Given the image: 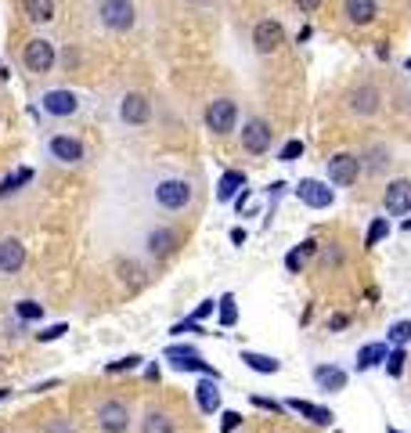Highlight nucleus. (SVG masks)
<instances>
[{
	"mask_svg": "<svg viewBox=\"0 0 411 433\" xmlns=\"http://www.w3.org/2000/svg\"><path fill=\"white\" fill-rule=\"evenodd\" d=\"M192 199H195V188H192V181H184V177H159V181L152 184V202H155L159 209H166V213L188 209Z\"/></svg>",
	"mask_w": 411,
	"mask_h": 433,
	"instance_id": "obj_1",
	"label": "nucleus"
},
{
	"mask_svg": "<svg viewBox=\"0 0 411 433\" xmlns=\"http://www.w3.org/2000/svg\"><path fill=\"white\" fill-rule=\"evenodd\" d=\"M98 19L108 33H130L137 26V8H134V0H101Z\"/></svg>",
	"mask_w": 411,
	"mask_h": 433,
	"instance_id": "obj_2",
	"label": "nucleus"
},
{
	"mask_svg": "<svg viewBox=\"0 0 411 433\" xmlns=\"http://www.w3.org/2000/svg\"><path fill=\"white\" fill-rule=\"evenodd\" d=\"M202 120H206V130H209V134L227 137V134H234V127H239V105H234L231 98H213V101L206 105Z\"/></svg>",
	"mask_w": 411,
	"mask_h": 433,
	"instance_id": "obj_3",
	"label": "nucleus"
},
{
	"mask_svg": "<svg viewBox=\"0 0 411 433\" xmlns=\"http://www.w3.org/2000/svg\"><path fill=\"white\" fill-rule=\"evenodd\" d=\"M94 419H98V429H101V433H127V429H130L134 412H130V405H127V401L108 397V401H101V405H98Z\"/></svg>",
	"mask_w": 411,
	"mask_h": 433,
	"instance_id": "obj_4",
	"label": "nucleus"
},
{
	"mask_svg": "<svg viewBox=\"0 0 411 433\" xmlns=\"http://www.w3.org/2000/svg\"><path fill=\"white\" fill-rule=\"evenodd\" d=\"M22 62H26V69H29V73L47 76V73H54L58 51H54V43H51L47 36H33V40L26 43V51H22Z\"/></svg>",
	"mask_w": 411,
	"mask_h": 433,
	"instance_id": "obj_5",
	"label": "nucleus"
},
{
	"mask_svg": "<svg viewBox=\"0 0 411 433\" xmlns=\"http://www.w3.org/2000/svg\"><path fill=\"white\" fill-rule=\"evenodd\" d=\"M361 177V159L354 152H335L328 159V184L332 188H354Z\"/></svg>",
	"mask_w": 411,
	"mask_h": 433,
	"instance_id": "obj_6",
	"label": "nucleus"
},
{
	"mask_svg": "<svg viewBox=\"0 0 411 433\" xmlns=\"http://www.w3.org/2000/svg\"><path fill=\"white\" fill-rule=\"evenodd\" d=\"M166 361H170L173 368H177V372H202V375L220 379V372H217V368H213V365H209V361L195 350V347H181V343H177V347H170V350H166Z\"/></svg>",
	"mask_w": 411,
	"mask_h": 433,
	"instance_id": "obj_7",
	"label": "nucleus"
},
{
	"mask_svg": "<svg viewBox=\"0 0 411 433\" xmlns=\"http://www.w3.org/2000/svg\"><path fill=\"white\" fill-rule=\"evenodd\" d=\"M271 141H274V130H271V123H267L264 116L246 120V127H242V152L264 155V152L271 148Z\"/></svg>",
	"mask_w": 411,
	"mask_h": 433,
	"instance_id": "obj_8",
	"label": "nucleus"
},
{
	"mask_svg": "<svg viewBox=\"0 0 411 433\" xmlns=\"http://www.w3.org/2000/svg\"><path fill=\"white\" fill-rule=\"evenodd\" d=\"M40 108H43L47 116H54V120H66V116H76L80 113V98H76V90L58 87V90H47L40 98Z\"/></svg>",
	"mask_w": 411,
	"mask_h": 433,
	"instance_id": "obj_9",
	"label": "nucleus"
},
{
	"mask_svg": "<svg viewBox=\"0 0 411 433\" xmlns=\"http://www.w3.org/2000/svg\"><path fill=\"white\" fill-rule=\"evenodd\" d=\"M120 120L127 127H145L152 120V101L141 94V90H127L120 98Z\"/></svg>",
	"mask_w": 411,
	"mask_h": 433,
	"instance_id": "obj_10",
	"label": "nucleus"
},
{
	"mask_svg": "<svg viewBox=\"0 0 411 433\" xmlns=\"http://www.w3.org/2000/svg\"><path fill=\"white\" fill-rule=\"evenodd\" d=\"M383 209L390 216H407L411 213V177H397L383 192Z\"/></svg>",
	"mask_w": 411,
	"mask_h": 433,
	"instance_id": "obj_11",
	"label": "nucleus"
},
{
	"mask_svg": "<svg viewBox=\"0 0 411 433\" xmlns=\"http://www.w3.org/2000/svg\"><path fill=\"white\" fill-rule=\"evenodd\" d=\"M296 199L303 202V206H311V209H328L332 202H335V188L328 184V181H300L296 184Z\"/></svg>",
	"mask_w": 411,
	"mask_h": 433,
	"instance_id": "obj_12",
	"label": "nucleus"
},
{
	"mask_svg": "<svg viewBox=\"0 0 411 433\" xmlns=\"http://www.w3.org/2000/svg\"><path fill=\"white\" fill-rule=\"evenodd\" d=\"M281 43H285V29H281L278 19L256 22V29H253V47H256V54H274Z\"/></svg>",
	"mask_w": 411,
	"mask_h": 433,
	"instance_id": "obj_13",
	"label": "nucleus"
},
{
	"mask_svg": "<svg viewBox=\"0 0 411 433\" xmlns=\"http://www.w3.org/2000/svg\"><path fill=\"white\" fill-rule=\"evenodd\" d=\"M379 105H383V94H379L372 83H361V87L350 90V113H354V116L372 120V116L379 113Z\"/></svg>",
	"mask_w": 411,
	"mask_h": 433,
	"instance_id": "obj_14",
	"label": "nucleus"
},
{
	"mask_svg": "<svg viewBox=\"0 0 411 433\" xmlns=\"http://www.w3.org/2000/svg\"><path fill=\"white\" fill-rule=\"evenodd\" d=\"M22 267H26V246H22V239H15V235L0 239V275H19Z\"/></svg>",
	"mask_w": 411,
	"mask_h": 433,
	"instance_id": "obj_15",
	"label": "nucleus"
},
{
	"mask_svg": "<svg viewBox=\"0 0 411 433\" xmlns=\"http://www.w3.org/2000/svg\"><path fill=\"white\" fill-rule=\"evenodd\" d=\"M192 394H195V405H199L202 415H217V412H220V379L202 375Z\"/></svg>",
	"mask_w": 411,
	"mask_h": 433,
	"instance_id": "obj_16",
	"label": "nucleus"
},
{
	"mask_svg": "<svg viewBox=\"0 0 411 433\" xmlns=\"http://www.w3.org/2000/svg\"><path fill=\"white\" fill-rule=\"evenodd\" d=\"M51 155H54L58 162H66V167H73V162L83 159V141L73 137V134H54V137H51Z\"/></svg>",
	"mask_w": 411,
	"mask_h": 433,
	"instance_id": "obj_17",
	"label": "nucleus"
},
{
	"mask_svg": "<svg viewBox=\"0 0 411 433\" xmlns=\"http://www.w3.org/2000/svg\"><path fill=\"white\" fill-rule=\"evenodd\" d=\"M343 15L350 26H372L379 19V4L375 0H343Z\"/></svg>",
	"mask_w": 411,
	"mask_h": 433,
	"instance_id": "obj_18",
	"label": "nucleus"
},
{
	"mask_svg": "<svg viewBox=\"0 0 411 433\" xmlns=\"http://www.w3.org/2000/svg\"><path fill=\"white\" fill-rule=\"evenodd\" d=\"M314 383H318V390H325V394H339V390H346L350 375H346L339 365H318V368H314Z\"/></svg>",
	"mask_w": 411,
	"mask_h": 433,
	"instance_id": "obj_19",
	"label": "nucleus"
},
{
	"mask_svg": "<svg viewBox=\"0 0 411 433\" xmlns=\"http://www.w3.org/2000/svg\"><path fill=\"white\" fill-rule=\"evenodd\" d=\"M177 231L173 228H152L148 231V239H145V246H148V256H155V260H162V256H170L173 249H177Z\"/></svg>",
	"mask_w": 411,
	"mask_h": 433,
	"instance_id": "obj_20",
	"label": "nucleus"
},
{
	"mask_svg": "<svg viewBox=\"0 0 411 433\" xmlns=\"http://www.w3.org/2000/svg\"><path fill=\"white\" fill-rule=\"evenodd\" d=\"M285 408H292L296 415H303V419H311L314 426H332V412L325 408V405H311V401H303V397H292V401H285Z\"/></svg>",
	"mask_w": 411,
	"mask_h": 433,
	"instance_id": "obj_21",
	"label": "nucleus"
},
{
	"mask_svg": "<svg viewBox=\"0 0 411 433\" xmlns=\"http://www.w3.org/2000/svg\"><path fill=\"white\" fill-rule=\"evenodd\" d=\"M242 188H246V174L242 170H224L220 181H217V202H231Z\"/></svg>",
	"mask_w": 411,
	"mask_h": 433,
	"instance_id": "obj_22",
	"label": "nucleus"
},
{
	"mask_svg": "<svg viewBox=\"0 0 411 433\" xmlns=\"http://www.w3.org/2000/svg\"><path fill=\"white\" fill-rule=\"evenodd\" d=\"M242 365L260 372V375H278L281 372V361L271 358V354H256V350H242Z\"/></svg>",
	"mask_w": 411,
	"mask_h": 433,
	"instance_id": "obj_23",
	"label": "nucleus"
},
{
	"mask_svg": "<svg viewBox=\"0 0 411 433\" xmlns=\"http://www.w3.org/2000/svg\"><path fill=\"white\" fill-rule=\"evenodd\" d=\"M141 433H173V415L166 408H148L141 419Z\"/></svg>",
	"mask_w": 411,
	"mask_h": 433,
	"instance_id": "obj_24",
	"label": "nucleus"
},
{
	"mask_svg": "<svg viewBox=\"0 0 411 433\" xmlns=\"http://www.w3.org/2000/svg\"><path fill=\"white\" fill-rule=\"evenodd\" d=\"M386 354H390L386 343H368V347H361V350H358V372H368V368L383 365Z\"/></svg>",
	"mask_w": 411,
	"mask_h": 433,
	"instance_id": "obj_25",
	"label": "nucleus"
},
{
	"mask_svg": "<svg viewBox=\"0 0 411 433\" xmlns=\"http://www.w3.org/2000/svg\"><path fill=\"white\" fill-rule=\"evenodd\" d=\"M22 11L29 22H51L54 19V0H22Z\"/></svg>",
	"mask_w": 411,
	"mask_h": 433,
	"instance_id": "obj_26",
	"label": "nucleus"
},
{
	"mask_svg": "<svg viewBox=\"0 0 411 433\" xmlns=\"http://www.w3.org/2000/svg\"><path fill=\"white\" fill-rule=\"evenodd\" d=\"M33 181V170L29 167H22V170H15V174H8L4 181H0V199H11L22 184H29Z\"/></svg>",
	"mask_w": 411,
	"mask_h": 433,
	"instance_id": "obj_27",
	"label": "nucleus"
},
{
	"mask_svg": "<svg viewBox=\"0 0 411 433\" xmlns=\"http://www.w3.org/2000/svg\"><path fill=\"white\" fill-rule=\"evenodd\" d=\"M365 159H368V174H383L386 162H390V148H386V145H372V148L365 152Z\"/></svg>",
	"mask_w": 411,
	"mask_h": 433,
	"instance_id": "obj_28",
	"label": "nucleus"
},
{
	"mask_svg": "<svg viewBox=\"0 0 411 433\" xmlns=\"http://www.w3.org/2000/svg\"><path fill=\"white\" fill-rule=\"evenodd\" d=\"M404 361H407L404 347H393V354H386V361H383L386 375H390V379H400V375H404Z\"/></svg>",
	"mask_w": 411,
	"mask_h": 433,
	"instance_id": "obj_29",
	"label": "nucleus"
},
{
	"mask_svg": "<svg viewBox=\"0 0 411 433\" xmlns=\"http://www.w3.org/2000/svg\"><path fill=\"white\" fill-rule=\"evenodd\" d=\"M386 235H390V221H386V216H375V221H372V228H368V235H365V249L379 246Z\"/></svg>",
	"mask_w": 411,
	"mask_h": 433,
	"instance_id": "obj_30",
	"label": "nucleus"
},
{
	"mask_svg": "<svg viewBox=\"0 0 411 433\" xmlns=\"http://www.w3.org/2000/svg\"><path fill=\"white\" fill-rule=\"evenodd\" d=\"M220 325H224V329H231V325H239V307H234V296L227 293L224 300H220Z\"/></svg>",
	"mask_w": 411,
	"mask_h": 433,
	"instance_id": "obj_31",
	"label": "nucleus"
},
{
	"mask_svg": "<svg viewBox=\"0 0 411 433\" xmlns=\"http://www.w3.org/2000/svg\"><path fill=\"white\" fill-rule=\"evenodd\" d=\"M390 343H393V347H404V343H411V321H407V318L390 325Z\"/></svg>",
	"mask_w": 411,
	"mask_h": 433,
	"instance_id": "obj_32",
	"label": "nucleus"
},
{
	"mask_svg": "<svg viewBox=\"0 0 411 433\" xmlns=\"http://www.w3.org/2000/svg\"><path fill=\"white\" fill-rule=\"evenodd\" d=\"M15 314H19L22 321H40V318H43V307H40L36 300H19V303H15Z\"/></svg>",
	"mask_w": 411,
	"mask_h": 433,
	"instance_id": "obj_33",
	"label": "nucleus"
},
{
	"mask_svg": "<svg viewBox=\"0 0 411 433\" xmlns=\"http://www.w3.org/2000/svg\"><path fill=\"white\" fill-rule=\"evenodd\" d=\"M141 361H145L141 354H127V358H120V361H108L105 372H108V375H115V372H130V368H137Z\"/></svg>",
	"mask_w": 411,
	"mask_h": 433,
	"instance_id": "obj_34",
	"label": "nucleus"
},
{
	"mask_svg": "<svg viewBox=\"0 0 411 433\" xmlns=\"http://www.w3.org/2000/svg\"><path fill=\"white\" fill-rule=\"evenodd\" d=\"M300 155H303V141H296V137L285 141V145H281V152H278V159H281V162H296Z\"/></svg>",
	"mask_w": 411,
	"mask_h": 433,
	"instance_id": "obj_35",
	"label": "nucleus"
},
{
	"mask_svg": "<svg viewBox=\"0 0 411 433\" xmlns=\"http://www.w3.org/2000/svg\"><path fill=\"white\" fill-rule=\"evenodd\" d=\"M66 333H69V325H66V321H58V325H51V329L36 333V340H40V343H54V340H62Z\"/></svg>",
	"mask_w": 411,
	"mask_h": 433,
	"instance_id": "obj_36",
	"label": "nucleus"
},
{
	"mask_svg": "<svg viewBox=\"0 0 411 433\" xmlns=\"http://www.w3.org/2000/svg\"><path fill=\"white\" fill-rule=\"evenodd\" d=\"M242 426V415L239 412H220V433H231Z\"/></svg>",
	"mask_w": 411,
	"mask_h": 433,
	"instance_id": "obj_37",
	"label": "nucleus"
},
{
	"mask_svg": "<svg viewBox=\"0 0 411 433\" xmlns=\"http://www.w3.org/2000/svg\"><path fill=\"white\" fill-rule=\"evenodd\" d=\"M318 253H321V246H318L314 239H303V242L296 246V256H300V260H311V256H318Z\"/></svg>",
	"mask_w": 411,
	"mask_h": 433,
	"instance_id": "obj_38",
	"label": "nucleus"
},
{
	"mask_svg": "<svg viewBox=\"0 0 411 433\" xmlns=\"http://www.w3.org/2000/svg\"><path fill=\"white\" fill-rule=\"evenodd\" d=\"M173 333H177V336H184V333H192V336H202V325H199L195 318H188V321H181V325H173Z\"/></svg>",
	"mask_w": 411,
	"mask_h": 433,
	"instance_id": "obj_39",
	"label": "nucleus"
},
{
	"mask_svg": "<svg viewBox=\"0 0 411 433\" xmlns=\"http://www.w3.org/2000/svg\"><path fill=\"white\" fill-rule=\"evenodd\" d=\"M43 433H76L73 429V422L69 419H54V422H47V429Z\"/></svg>",
	"mask_w": 411,
	"mask_h": 433,
	"instance_id": "obj_40",
	"label": "nucleus"
},
{
	"mask_svg": "<svg viewBox=\"0 0 411 433\" xmlns=\"http://www.w3.org/2000/svg\"><path fill=\"white\" fill-rule=\"evenodd\" d=\"M292 4H296L300 15H314V11L321 8V0H292Z\"/></svg>",
	"mask_w": 411,
	"mask_h": 433,
	"instance_id": "obj_41",
	"label": "nucleus"
},
{
	"mask_svg": "<svg viewBox=\"0 0 411 433\" xmlns=\"http://www.w3.org/2000/svg\"><path fill=\"white\" fill-rule=\"evenodd\" d=\"M346 325H350L346 314H332V318H328V333H339V329H346Z\"/></svg>",
	"mask_w": 411,
	"mask_h": 433,
	"instance_id": "obj_42",
	"label": "nucleus"
},
{
	"mask_svg": "<svg viewBox=\"0 0 411 433\" xmlns=\"http://www.w3.org/2000/svg\"><path fill=\"white\" fill-rule=\"evenodd\" d=\"M213 303H217V300H202V303L195 307V314H192V318H195V321H202V318H209V314H213Z\"/></svg>",
	"mask_w": 411,
	"mask_h": 433,
	"instance_id": "obj_43",
	"label": "nucleus"
},
{
	"mask_svg": "<svg viewBox=\"0 0 411 433\" xmlns=\"http://www.w3.org/2000/svg\"><path fill=\"white\" fill-rule=\"evenodd\" d=\"M256 405H260V408H267V412H281V408H285V405H278V401H267V397H256Z\"/></svg>",
	"mask_w": 411,
	"mask_h": 433,
	"instance_id": "obj_44",
	"label": "nucleus"
},
{
	"mask_svg": "<svg viewBox=\"0 0 411 433\" xmlns=\"http://www.w3.org/2000/svg\"><path fill=\"white\" fill-rule=\"evenodd\" d=\"M246 202H249V188H242V192H239V199H234V206H239V209H246Z\"/></svg>",
	"mask_w": 411,
	"mask_h": 433,
	"instance_id": "obj_45",
	"label": "nucleus"
},
{
	"mask_svg": "<svg viewBox=\"0 0 411 433\" xmlns=\"http://www.w3.org/2000/svg\"><path fill=\"white\" fill-rule=\"evenodd\" d=\"M231 242H234V246H242V242H246V231H242V228H234V231H231Z\"/></svg>",
	"mask_w": 411,
	"mask_h": 433,
	"instance_id": "obj_46",
	"label": "nucleus"
},
{
	"mask_svg": "<svg viewBox=\"0 0 411 433\" xmlns=\"http://www.w3.org/2000/svg\"><path fill=\"white\" fill-rule=\"evenodd\" d=\"M311 36H314V29H311V26H303V29H300V36H296V40H300V43H307V40H311Z\"/></svg>",
	"mask_w": 411,
	"mask_h": 433,
	"instance_id": "obj_47",
	"label": "nucleus"
},
{
	"mask_svg": "<svg viewBox=\"0 0 411 433\" xmlns=\"http://www.w3.org/2000/svg\"><path fill=\"white\" fill-rule=\"evenodd\" d=\"M8 394H11V390H8V387H0V401H4V397H8Z\"/></svg>",
	"mask_w": 411,
	"mask_h": 433,
	"instance_id": "obj_48",
	"label": "nucleus"
},
{
	"mask_svg": "<svg viewBox=\"0 0 411 433\" xmlns=\"http://www.w3.org/2000/svg\"><path fill=\"white\" fill-rule=\"evenodd\" d=\"M386 433H404V429H393V426H390V429H386Z\"/></svg>",
	"mask_w": 411,
	"mask_h": 433,
	"instance_id": "obj_49",
	"label": "nucleus"
},
{
	"mask_svg": "<svg viewBox=\"0 0 411 433\" xmlns=\"http://www.w3.org/2000/svg\"><path fill=\"white\" fill-rule=\"evenodd\" d=\"M404 66H407V69H411V58H407V62H404Z\"/></svg>",
	"mask_w": 411,
	"mask_h": 433,
	"instance_id": "obj_50",
	"label": "nucleus"
}]
</instances>
